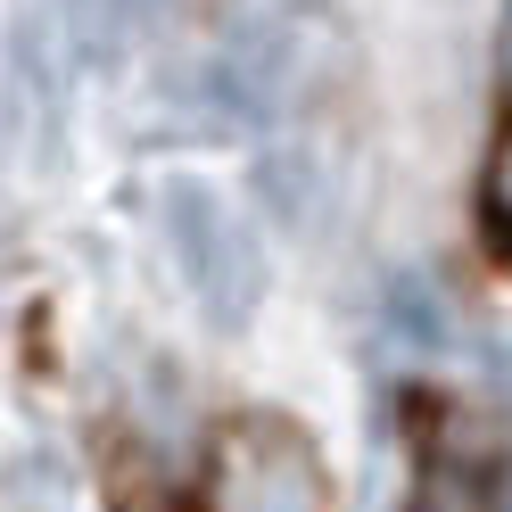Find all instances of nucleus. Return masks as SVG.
Returning a JSON list of instances; mask_svg holds the SVG:
<instances>
[{
  "instance_id": "f03ea898",
  "label": "nucleus",
  "mask_w": 512,
  "mask_h": 512,
  "mask_svg": "<svg viewBox=\"0 0 512 512\" xmlns=\"http://www.w3.org/2000/svg\"><path fill=\"white\" fill-rule=\"evenodd\" d=\"M215 504L223 512H314L323 504V479H314V455L290 430L240 422L223 438V463H215Z\"/></svg>"
},
{
  "instance_id": "7ed1b4c3",
  "label": "nucleus",
  "mask_w": 512,
  "mask_h": 512,
  "mask_svg": "<svg viewBox=\"0 0 512 512\" xmlns=\"http://www.w3.org/2000/svg\"><path fill=\"white\" fill-rule=\"evenodd\" d=\"M83 9V25H108V34H133V25L157 9V0H75Z\"/></svg>"
},
{
  "instance_id": "20e7f679",
  "label": "nucleus",
  "mask_w": 512,
  "mask_h": 512,
  "mask_svg": "<svg viewBox=\"0 0 512 512\" xmlns=\"http://www.w3.org/2000/svg\"><path fill=\"white\" fill-rule=\"evenodd\" d=\"M496 83H504V100H512V0H504V42H496Z\"/></svg>"
},
{
  "instance_id": "f257e3e1",
  "label": "nucleus",
  "mask_w": 512,
  "mask_h": 512,
  "mask_svg": "<svg viewBox=\"0 0 512 512\" xmlns=\"http://www.w3.org/2000/svg\"><path fill=\"white\" fill-rule=\"evenodd\" d=\"M157 207H166V248L190 281V298L207 306V323L240 331L256 314V290H265V273H256V240L240 232V215L215 199L207 182H166L157 190Z\"/></svg>"
}]
</instances>
